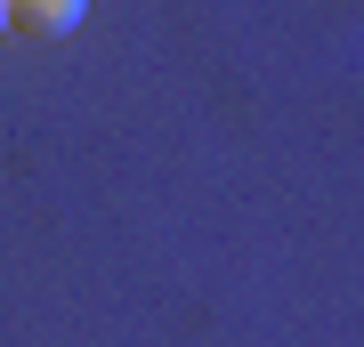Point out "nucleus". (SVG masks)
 <instances>
[{"label": "nucleus", "instance_id": "obj_2", "mask_svg": "<svg viewBox=\"0 0 364 347\" xmlns=\"http://www.w3.org/2000/svg\"><path fill=\"white\" fill-rule=\"evenodd\" d=\"M0 33H9V0H0Z\"/></svg>", "mask_w": 364, "mask_h": 347}, {"label": "nucleus", "instance_id": "obj_1", "mask_svg": "<svg viewBox=\"0 0 364 347\" xmlns=\"http://www.w3.org/2000/svg\"><path fill=\"white\" fill-rule=\"evenodd\" d=\"M90 0H9V33H33V40H65L81 25Z\"/></svg>", "mask_w": 364, "mask_h": 347}]
</instances>
